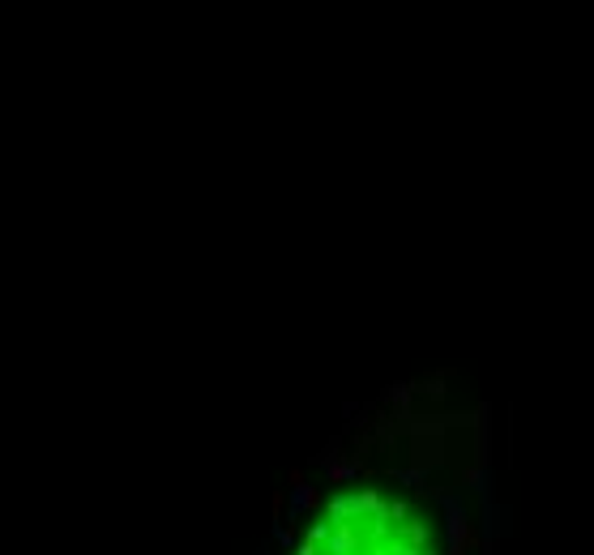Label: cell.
Segmentation results:
<instances>
[{"instance_id": "obj_10", "label": "cell", "mask_w": 594, "mask_h": 555, "mask_svg": "<svg viewBox=\"0 0 594 555\" xmlns=\"http://www.w3.org/2000/svg\"><path fill=\"white\" fill-rule=\"evenodd\" d=\"M428 555H436V551H428Z\"/></svg>"}, {"instance_id": "obj_6", "label": "cell", "mask_w": 594, "mask_h": 555, "mask_svg": "<svg viewBox=\"0 0 594 555\" xmlns=\"http://www.w3.org/2000/svg\"><path fill=\"white\" fill-rule=\"evenodd\" d=\"M406 538H411V547H415L419 555H424V543H428V529H424V525L411 521V534H406Z\"/></svg>"}, {"instance_id": "obj_2", "label": "cell", "mask_w": 594, "mask_h": 555, "mask_svg": "<svg viewBox=\"0 0 594 555\" xmlns=\"http://www.w3.org/2000/svg\"><path fill=\"white\" fill-rule=\"evenodd\" d=\"M316 504H321V491H316V487H308V483H304V487H295V500H291V521L300 517V513H312Z\"/></svg>"}, {"instance_id": "obj_9", "label": "cell", "mask_w": 594, "mask_h": 555, "mask_svg": "<svg viewBox=\"0 0 594 555\" xmlns=\"http://www.w3.org/2000/svg\"><path fill=\"white\" fill-rule=\"evenodd\" d=\"M483 555H501V547L496 543H483Z\"/></svg>"}, {"instance_id": "obj_5", "label": "cell", "mask_w": 594, "mask_h": 555, "mask_svg": "<svg viewBox=\"0 0 594 555\" xmlns=\"http://www.w3.org/2000/svg\"><path fill=\"white\" fill-rule=\"evenodd\" d=\"M330 534H334V525H330V521H316V525L308 529V543L321 547V543H330Z\"/></svg>"}, {"instance_id": "obj_1", "label": "cell", "mask_w": 594, "mask_h": 555, "mask_svg": "<svg viewBox=\"0 0 594 555\" xmlns=\"http://www.w3.org/2000/svg\"><path fill=\"white\" fill-rule=\"evenodd\" d=\"M355 547H359L355 525H351V521H338L334 534H330V543H325V551H330V555H355Z\"/></svg>"}, {"instance_id": "obj_4", "label": "cell", "mask_w": 594, "mask_h": 555, "mask_svg": "<svg viewBox=\"0 0 594 555\" xmlns=\"http://www.w3.org/2000/svg\"><path fill=\"white\" fill-rule=\"evenodd\" d=\"M330 483H346L351 474H359V462H330Z\"/></svg>"}, {"instance_id": "obj_7", "label": "cell", "mask_w": 594, "mask_h": 555, "mask_svg": "<svg viewBox=\"0 0 594 555\" xmlns=\"http://www.w3.org/2000/svg\"><path fill=\"white\" fill-rule=\"evenodd\" d=\"M479 547H483V538H479V529L470 525V529H466V538H462V551L470 555V551H479Z\"/></svg>"}, {"instance_id": "obj_3", "label": "cell", "mask_w": 594, "mask_h": 555, "mask_svg": "<svg viewBox=\"0 0 594 555\" xmlns=\"http://www.w3.org/2000/svg\"><path fill=\"white\" fill-rule=\"evenodd\" d=\"M355 509H359V513H372V517H381V509H385V504H381L377 487H363V491L355 495Z\"/></svg>"}, {"instance_id": "obj_8", "label": "cell", "mask_w": 594, "mask_h": 555, "mask_svg": "<svg viewBox=\"0 0 594 555\" xmlns=\"http://www.w3.org/2000/svg\"><path fill=\"white\" fill-rule=\"evenodd\" d=\"M295 555H321V547H316V543H308V538H304V543H300V551H295Z\"/></svg>"}]
</instances>
